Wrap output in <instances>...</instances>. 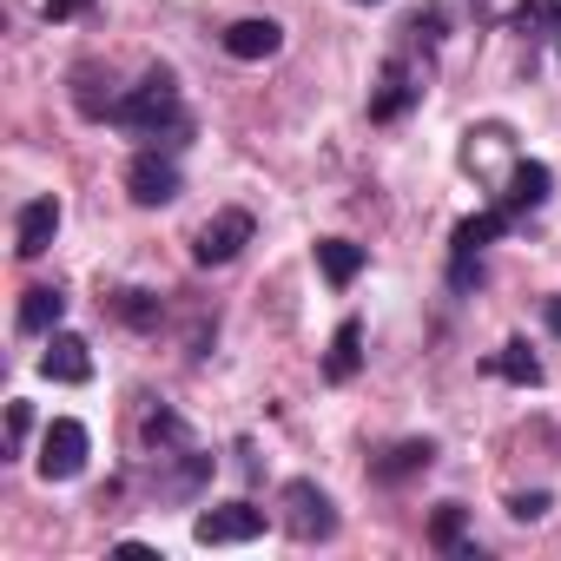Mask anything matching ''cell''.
<instances>
[{"label":"cell","instance_id":"obj_1","mask_svg":"<svg viewBox=\"0 0 561 561\" xmlns=\"http://www.w3.org/2000/svg\"><path fill=\"white\" fill-rule=\"evenodd\" d=\"M113 126H126V133H139V139H159V133H165V146H185L192 119H185V106H179V80H172L165 67H152L133 93H119Z\"/></svg>","mask_w":561,"mask_h":561},{"label":"cell","instance_id":"obj_2","mask_svg":"<svg viewBox=\"0 0 561 561\" xmlns=\"http://www.w3.org/2000/svg\"><path fill=\"white\" fill-rule=\"evenodd\" d=\"M87 456H93V436H87V423H73V416H54L47 423V436H41V476L47 482H73L80 469H87Z\"/></svg>","mask_w":561,"mask_h":561},{"label":"cell","instance_id":"obj_3","mask_svg":"<svg viewBox=\"0 0 561 561\" xmlns=\"http://www.w3.org/2000/svg\"><path fill=\"white\" fill-rule=\"evenodd\" d=\"M264 535V508L257 502H218L205 515H192V541L198 548H231V541H257Z\"/></svg>","mask_w":561,"mask_h":561},{"label":"cell","instance_id":"obj_4","mask_svg":"<svg viewBox=\"0 0 561 561\" xmlns=\"http://www.w3.org/2000/svg\"><path fill=\"white\" fill-rule=\"evenodd\" d=\"M251 231H257V225H251V211L225 205V211H211V218L198 225V238H192V257H198L205 271H211V264H231V257L251 244Z\"/></svg>","mask_w":561,"mask_h":561},{"label":"cell","instance_id":"obj_5","mask_svg":"<svg viewBox=\"0 0 561 561\" xmlns=\"http://www.w3.org/2000/svg\"><path fill=\"white\" fill-rule=\"evenodd\" d=\"M285 508H291V535L298 541H331L337 535V508L318 482H285Z\"/></svg>","mask_w":561,"mask_h":561},{"label":"cell","instance_id":"obj_6","mask_svg":"<svg viewBox=\"0 0 561 561\" xmlns=\"http://www.w3.org/2000/svg\"><path fill=\"white\" fill-rule=\"evenodd\" d=\"M126 192H133V205H172V198L185 192V179H179V165H172V159L139 152V159L126 165Z\"/></svg>","mask_w":561,"mask_h":561},{"label":"cell","instance_id":"obj_7","mask_svg":"<svg viewBox=\"0 0 561 561\" xmlns=\"http://www.w3.org/2000/svg\"><path fill=\"white\" fill-rule=\"evenodd\" d=\"M54 238H60V198H27L14 211V251L21 257H47Z\"/></svg>","mask_w":561,"mask_h":561},{"label":"cell","instance_id":"obj_8","mask_svg":"<svg viewBox=\"0 0 561 561\" xmlns=\"http://www.w3.org/2000/svg\"><path fill=\"white\" fill-rule=\"evenodd\" d=\"M416 73H410V60H390L383 73H377V87H370V119L377 126H390V119H403L410 106H416Z\"/></svg>","mask_w":561,"mask_h":561},{"label":"cell","instance_id":"obj_9","mask_svg":"<svg viewBox=\"0 0 561 561\" xmlns=\"http://www.w3.org/2000/svg\"><path fill=\"white\" fill-rule=\"evenodd\" d=\"M548 192H554V172H548L541 159H515V165H508V185L495 192V205H508V211H535V205H548Z\"/></svg>","mask_w":561,"mask_h":561},{"label":"cell","instance_id":"obj_10","mask_svg":"<svg viewBox=\"0 0 561 561\" xmlns=\"http://www.w3.org/2000/svg\"><path fill=\"white\" fill-rule=\"evenodd\" d=\"M41 370H47L54 383H87V377H93V351H87V337L54 331V337H47V351H41Z\"/></svg>","mask_w":561,"mask_h":561},{"label":"cell","instance_id":"obj_11","mask_svg":"<svg viewBox=\"0 0 561 561\" xmlns=\"http://www.w3.org/2000/svg\"><path fill=\"white\" fill-rule=\"evenodd\" d=\"M277 47H285V27H277V21H257L251 14V21H231L225 27V54L231 60H271Z\"/></svg>","mask_w":561,"mask_h":561},{"label":"cell","instance_id":"obj_12","mask_svg":"<svg viewBox=\"0 0 561 561\" xmlns=\"http://www.w3.org/2000/svg\"><path fill=\"white\" fill-rule=\"evenodd\" d=\"M60 318H67V291H54V285L21 291V331H27V337H54Z\"/></svg>","mask_w":561,"mask_h":561},{"label":"cell","instance_id":"obj_13","mask_svg":"<svg viewBox=\"0 0 561 561\" xmlns=\"http://www.w3.org/2000/svg\"><path fill=\"white\" fill-rule=\"evenodd\" d=\"M430 548H436V554L482 561V548H469V508H462V502H443V508H436V522H430Z\"/></svg>","mask_w":561,"mask_h":561},{"label":"cell","instance_id":"obj_14","mask_svg":"<svg viewBox=\"0 0 561 561\" xmlns=\"http://www.w3.org/2000/svg\"><path fill=\"white\" fill-rule=\"evenodd\" d=\"M73 106H80L87 119H113V106H119L113 80H106L93 60H80V67H73Z\"/></svg>","mask_w":561,"mask_h":561},{"label":"cell","instance_id":"obj_15","mask_svg":"<svg viewBox=\"0 0 561 561\" xmlns=\"http://www.w3.org/2000/svg\"><path fill=\"white\" fill-rule=\"evenodd\" d=\"M430 462H436V443H430V436H410V443H397V449L377 456V482H410V476H423Z\"/></svg>","mask_w":561,"mask_h":561},{"label":"cell","instance_id":"obj_16","mask_svg":"<svg viewBox=\"0 0 561 561\" xmlns=\"http://www.w3.org/2000/svg\"><path fill=\"white\" fill-rule=\"evenodd\" d=\"M508 218H515L508 205H489V211H476V218H462V225H456V238H449V251H469V257H476L482 244H495V238L508 231Z\"/></svg>","mask_w":561,"mask_h":561},{"label":"cell","instance_id":"obj_17","mask_svg":"<svg viewBox=\"0 0 561 561\" xmlns=\"http://www.w3.org/2000/svg\"><path fill=\"white\" fill-rule=\"evenodd\" d=\"M357 364H364V324H357V318H344V324H337V337H331L324 377H331V383H351V377H357Z\"/></svg>","mask_w":561,"mask_h":561},{"label":"cell","instance_id":"obj_18","mask_svg":"<svg viewBox=\"0 0 561 561\" xmlns=\"http://www.w3.org/2000/svg\"><path fill=\"white\" fill-rule=\"evenodd\" d=\"M318 271L331 277L337 291H344V285H357V271H364V244H351V238H318Z\"/></svg>","mask_w":561,"mask_h":561},{"label":"cell","instance_id":"obj_19","mask_svg":"<svg viewBox=\"0 0 561 561\" xmlns=\"http://www.w3.org/2000/svg\"><path fill=\"white\" fill-rule=\"evenodd\" d=\"M489 370H495V377H508L515 390H535V383H541V357H535L522 337H515V344H502V351L489 357Z\"/></svg>","mask_w":561,"mask_h":561},{"label":"cell","instance_id":"obj_20","mask_svg":"<svg viewBox=\"0 0 561 561\" xmlns=\"http://www.w3.org/2000/svg\"><path fill=\"white\" fill-rule=\"evenodd\" d=\"M541 27H561V0H522V8L508 14V34H541Z\"/></svg>","mask_w":561,"mask_h":561},{"label":"cell","instance_id":"obj_21","mask_svg":"<svg viewBox=\"0 0 561 561\" xmlns=\"http://www.w3.org/2000/svg\"><path fill=\"white\" fill-rule=\"evenodd\" d=\"M113 311H119V318H126L133 331H152V324L165 318V305H159L152 291H119V298H113Z\"/></svg>","mask_w":561,"mask_h":561},{"label":"cell","instance_id":"obj_22","mask_svg":"<svg viewBox=\"0 0 561 561\" xmlns=\"http://www.w3.org/2000/svg\"><path fill=\"white\" fill-rule=\"evenodd\" d=\"M146 443H152V449H185V423H179L172 410H152V416H146Z\"/></svg>","mask_w":561,"mask_h":561},{"label":"cell","instance_id":"obj_23","mask_svg":"<svg viewBox=\"0 0 561 561\" xmlns=\"http://www.w3.org/2000/svg\"><path fill=\"white\" fill-rule=\"evenodd\" d=\"M443 27H449V14H443V8H416V14H410V27H403V34H416V41H423V47H436V41H443Z\"/></svg>","mask_w":561,"mask_h":561},{"label":"cell","instance_id":"obj_24","mask_svg":"<svg viewBox=\"0 0 561 561\" xmlns=\"http://www.w3.org/2000/svg\"><path fill=\"white\" fill-rule=\"evenodd\" d=\"M548 508H554V495H548V489H528V495H508V515H515V522H541Z\"/></svg>","mask_w":561,"mask_h":561},{"label":"cell","instance_id":"obj_25","mask_svg":"<svg viewBox=\"0 0 561 561\" xmlns=\"http://www.w3.org/2000/svg\"><path fill=\"white\" fill-rule=\"evenodd\" d=\"M449 285H456V291H476V285H482V264H476L469 251H456V257H449Z\"/></svg>","mask_w":561,"mask_h":561},{"label":"cell","instance_id":"obj_26","mask_svg":"<svg viewBox=\"0 0 561 561\" xmlns=\"http://www.w3.org/2000/svg\"><path fill=\"white\" fill-rule=\"evenodd\" d=\"M27 430H34V410H27V403L14 397V403H8V443L21 449V443H27Z\"/></svg>","mask_w":561,"mask_h":561},{"label":"cell","instance_id":"obj_27","mask_svg":"<svg viewBox=\"0 0 561 561\" xmlns=\"http://www.w3.org/2000/svg\"><path fill=\"white\" fill-rule=\"evenodd\" d=\"M87 8H93V0H41V14H47V21H80Z\"/></svg>","mask_w":561,"mask_h":561},{"label":"cell","instance_id":"obj_28","mask_svg":"<svg viewBox=\"0 0 561 561\" xmlns=\"http://www.w3.org/2000/svg\"><path fill=\"white\" fill-rule=\"evenodd\" d=\"M541 318H548V331L561 337V298H548V311H541Z\"/></svg>","mask_w":561,"mask_h":561},{"label":"cell","instance_id":"obj_29","mask_svg":"<svg viewBox=\"0 0 561 561\" xmlns=\"http://www.w3.org/2000/svg\"><path fill=\"white\" fill-rule=\"evenodd\" d=\"M357 8H377V0H357Z\"/></svg>","mask_w":561,"mask_h":561}]
</instances>
